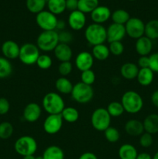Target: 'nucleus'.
Instances as JSON below:
<instances>
[{
  "label": "nucleus",
  "mask_w": 158,
  "mask_h": 159,
  "mask_svg": "<svg viewBox=\"0 0 158 159\" xmlns=\"http://www.w3.org/2000/svg\"><path fill=\"white\" fill-rule=\"evenodd\" d=\"M121 103L124 110L129 114L139 113L143 107V99L136 91L129 90L123 93L121 98Z\"/></svg>",
  "instance_id": "f257e3e1"
},
{
  "label": "nucleus",
  "mask_w": 158,
  "mask_h": 159,
  "mask_svg": "<svg viewBox=\"0 0 158 159\" xmlns=\"http://www.w3.org/2000/svg\"><path fill=\"white\" fill-rule=\"evenodd\" d=\"M64 101L59 93L50 92L42 100L43 109L48 114H60L65 108Z\"/></svg>",
  "instance_id": "f03ea898"
},
{
  "label": "nucleus",
  "mask_w": 158,
  "mask_h": 159,
  "mask_svg": "<svg viewBox=\"0 0 158 159\" xmlns=\"http://www.w3.org/2000/svg\"><path fill=\"white\" fill-rule=\"evenodd\" d=\"M85 37L87 42L92 46L102 44L107 40L106 29L102 24L93 23L85 29Z\"/></svg>",
  "instance_id": "7ed1b4c3"
},
{
  "label": "nucleus",
  "mask_w": 158,
  "mask_h": 159,
  "mask_svg": "<svg viewBox=\"0 0 158 159\" xmlns=\"http://www.w3.org/2000/svg\"><path fill=\"white\" fill-rule=\"evenodd\" d=\"M58 43V32L56 30L42 31L37 39V46L44 52L53 51Z\"/></svg>",
  "instance_id": "20e7f679"
},
{
  "label": "nucleus",
  "mask_w": 158,
  "mask_h": 159,
  "mask_svg": "<svg viewBox=\"0 0 158 159\" xmlns=\"http://www.w3.org/2000/svg\"><path fill=\"white\" fill-rule=\"evenodd\" d=\"M37 142L33 137L25 135L19 138L14 144V149L21 156L34 155L37 151Z\"/></svg>",
  "instance_id": "39448f33"
},
{
  "label": "nucleus",
  "mask_w": 158,
  "mask_h": 159,
  "mask_svg": "<svg viewBox=\"0 0 158 159\" xmlns=\"http://www.w3.org/2000/svg\"><path fill=\"white\" fill-rule=\"evenodd\" d=\"M111 116L105 108H97L93 111L91 116V124L94 130L104 132L111 124Z\"/></svg>",
  "instance_id": "423d86ee"
},
{
  "label": "nucleus",
  "mask_w": 158,
  "mask_h": 159,
  "mask_svg": "<svg viewBox=\"0 0 158 159\" xmlns=\"http://www.w3.org/2000/svg\"><path fill=\"white\" fill-rule=\"evenodd\" d=\"M71 95L75 102L81 104H85L89 102L93 99L94 90L91 85H86L80 82L74 85Z\"/></svg>",
  "instance_id": "0eeeda50"
},
{
  "label": "nucleus",
  "mask_w": 158,
  "mask_h": 159,
  "mask_svg": "<svg viewBox=\"0 0 158 159\" xmlns=\"http://www.w3.org/2000/svg\"><path fill=\"white\" fill-rule=\"evenodd\" d=\"M40 55V50L37 44L26 43L20 47L19 59L24 65H33L37 63V61Z\"/></svg>",
  "instance_id": "6e6552de"
},
{
  "label": "nucleus",
  "mask_w": 158,
  "mask_h": 159,
  "mask_svg": "<svg viewBox=\"0 0 158 159\" xmlns=\"http://www.w3.org/2000/svg\"><path fill=\"white\" fill-rule=\"evenodd\" d=\"M57 20L56 15L53 14L49 10H43L37 14L36 23L43 31L55 30L57 27Z\"/></svg>",
  "instance_id": "1a4fd4ad"
},
{
  "label": "nucleus",
  "mask_w": 158,
  "mask_h": 159,
  "mask_svg": "<svg viewBox=\"0 0 158 159\" xmlns=\"http://www.w3.org/2000/svg\"><path fill=\"white\" fill-rule=\"evenodd\" d=\"M125 29L126 35H128L130 38L137 40L144 36L145 23L137 17H130L129 20L125 24Z\"/></svg>",
  "instance_id": "9d476101"
},
{
  "label": "nucleus",
  "mask_w": 158,
  "mask_h": 159,
  "mask_svg": "<svg viewBox=\"0 0 158 159\" xmlns=\"http://www.w3.org/2000/svg\"><path fill=\"white\" fill-rule=\"evenodd\" d=\"M64 120L60 114H49L43 121V128L48 134H56L61 130Z\"/></svg>",
  "instance_id": "9b49d317"
},
{
  "label": "nucleus",
  "mask_w": 158,
  "mask_h": 159,
  "mask_svg": "<svg viewBox=\"0 0 158 159\" xmlns=\"http://www.w3.org/2000/svg\"><path fill=\"white\" fill-rule=\"evenodd\" d=\"M107 41L108 43L114 41H121L126 35L125 25L112 23L106 29Z\"/></svg>",
  "instance_id": "f8f14e48"
},
{
  "label": "nucleus",
  "mask_w": 158,
  "mask_h": 159,
  "mask_svg": "<svg viewBox=\"0 0 158 159\" xmlns=\"http://www.w3.org/2000/svg\"><path fill=\"white\" fill-rule=\"evenodd\" d=\"M94 58L91 53L88 51H81L76 56L74 63L76 68L82 72L86 70L91 69L94 65Z\"/></svg>",
  "instance_id": "ddd939ff"
},
{
  "label": "nucleus",
  "mask_w": 158,
  "mask_h": 159,
  "mask_svg": "<svg viewBox=\"0 0 158 159\" xmlns=\"http://www.w3.org/2000/svg\"><path fill=\"white\" fill-rule=\"evenodd\" d=\"M41 107L37 102H29L23 110V118L29 123H33L38 120L41 116Z\"/></svg>",
  "instance_id": "4468645a"
},
{
  "label": "nucleus",
  "mask_w": 158,
  "mask_h": 159,
  "mask_svg": "<svg viewBox=\"0 0 158 159\" xmlns=\"http://www.w3.org/2000/svg\"><path fill=\"white\" fill-rule=\"evenodd\" d=\"M68 25L73 30L78 31L83 29L86 24L85 14L79 11L78 9L71 12L68 16Z\"/></svg>",
  "instance_id": "2eb2a0df"
},
{
  "label": "nucleus",
  "mask_w": 158,
  "mask_h": 159,
  "mask_svg": "<svg viewBox=\"0 0 158 159\" xmlns=\"http://www.w3.org/2000/svg\"><path fill=\"white\" fill-rule=\"evenodd\" d=\"M20 51V47L13 40H6L2 45V53L4 55V57L9 60L19 58Z\"/></svg>",
  "instance_id": "dca6fc26"
},
{
  "label": "nucleus",
  "mask_w": 158,
  "mask_h": 159,
  "mask_svg": "<svg viewBox=\"0 0 158 159\" xmlns=\"http://www.w3.org/2000/svg\"><path fill=\"white\" fill-rule=\"evenodd\" d=\"M112 12L107 6H99L91 12V18L94 23L102 24L109 20Z\"/></svg>",
  "instance_id": "f3484780"
},
{
  "label": "nucleus",
  "mask_w": 158,
  "mask_h": 159,
  "mask_svg": "<svg viewBox=\"0 0 158 159\" xmlns=\"http://www.w3.org/2000/svg\"><path fill=\"white\" fill-rule=\"evenodd\" d=\"M153 49V42L146 36L137 39L135 43V50L139 56H148Z\"/></svg>",
  "instance_id": "a211bd4d"
},
{
  "label": "nucleus",
  "mask_w": 158,
  "mask_h": 159,
  "mask_svg": "<svg viewBox=\"0 0 158 159\" xmlns=\"http://www.w3.org/2000/svg\"><path fill=\"white\" fill-rule=\"evenodd\" d=\"M54 52L56 58L60 62L70 61L72 58V50L68 44L59 43L54 50Z\"/></svg>",
  "instance_id": "6ab92c4d"
},
{
  "label": "nucleus",
  "mask_w": 158,
  "mask_h": 159,
  "mask_svg": "<svg viewBox=\"0 0 158 159\" xmlns=\"http://www.w3.org/2000/svg\"><path fill=\"white\" fill-rule=\"evenodd\" d=\"M125 130L131 137H139L144 133L143 122L136 119L129 120L125 124Z\"/></svg>",
  "instance_id": "aec40b11"
},
{
  "label": "nucleus",
  "mask_w": 158,
  "mask_h": 159,
  "mask_svg": "<svg viewBox=\"0 0 158 159\" xmlns=\"http://www.w3.org/2000/svg\"><path fill=\"white\" fill-rule=\"evenodd\" d=\"M139 70V68L137 65L133 62H127L121 66L120 74L122 78L126 80H133L136 79Z\"/></svg>",
  "instance_id": "412c9836"
},
{
  "label": "nucleus",
  "mask_w": 158,
  "mask_h": 159,
  "mask_svg": "<svg viewBox=\"0 0 158 159\" xmlns=\"http://www.w3.org/2000/svg\"><path fill=\"white\" fill-rule=\"evenodd\" d=\"M144 131L150 134H155L158 133V114L152 113L145 117L143 121Z\"/></svg>",
  "instance_id": "4be33fe9"
},
{
  "label": "nucleus",
  "mask_w": 158,
  "mask_h": 159,
  "mask_svg": "<svg viewBox=\"0 0 158 159\" xmlns=\"http://www.w3.org/2000/svg\"><path fill=\"white\" fill-rule=\"evenodd\" d=\"M153 79H154V72L150 68H139L136 77L139 85L142 86H148L153 82Z\"/></svg>",
  "instance_id": "5701e85b"
},
{
  "label": "nucleus",
  "mask_w": 158,
  "mask_h": 159,
  "mask_svg": "<svg viewBox=\"0 0 158 159\" xmlns=\"http://www.w3.org/2000/svg\"><path fill=\"white\" fill-rule=\"evenodd\" d=\"M73 86H74V85L71 83V81L67 77H61L60 76L55 82L56 89L60 94H71L73 89Z\"/></svg>",
  "instance_id": "b1692460"
},
{
  "label": "nucleus",
  "mask_w": 158,
  "mask_h": 159,
  "mask_svg": "<svg viewBox=\"0 0 158 159\" xmlns=\"http://www.w3.org/2000/svg\"><path fill=\"white\" fill-rule=\"evenodd\" d=\"M118 154L120 159H136L138 152L133 145L130 144H124L120 146Z\"/></svg>",
  "instance_id": "393cba45"
},
{
  "label": "nucleus",
  "mask_w": 158,
  "mask_h": 159,
  "mask_svg": "<svg viewBox=\"0 0 158 159\" xmlns=\"http://www.w3.org/2000/svg\"><path fill=\"white\" fill-rule=\"evenodd\" d=\"M43 159H64V152L57 145H51L46 148L43 152Z\"/></svg>",
  "instance_id": "a878e982"
},
{
  "label": "nucleus",
  "mask_w": 158,
  "mask_h": 159,
  "mask_svg": "<svg viewBox=\"0 0 158 159\" xmlns=\"http://www.w3.org/2000/svg\"><path fill=\"white\" fill-rule=\"evenodd\" d=\"M93 57L98 61H105L109 57L110 51L108 47L104 43L98 44L93 46L92 52H91Z\"/></svg>",
  "instance_id": "bb28decb"
},
{
  "label": "nucleus",
  "mask_w": 158,
  "mask_h": 159,
  "mask_svg": "<svg viewBox=\"0 0 158 159\" xmlns=\"http://www.w3.org/2000/svg\"><path fill=\"white\" fill-rule=\"evenodd\" d=\"M48 9L54 15L63 13L66 9V0H47Z\"/></svg>",
  "instance_id": "cd10ccee"
},
{
  "label": "nucleus",
  "mask_w": 158,
  "mask_h": 159,
  "mask_svg": "<svg viewBox=\"0 0 158 159\" xmlns=\"http://www.w3.org/2000/svg\"><path fill=\"white\" fill-rule=\"evenodd\" d=\"M144 36L152 40L158 39V20H150L146 23Z\"/></svg>",
  "instance_id": "c85d7f7f"
},
{
  "label": "nucleus",
  "mask_w": 158,
  "mask_h": 159,
  "mask_svg": "<svg viewBox=\"0 0 158 159\" xmlns=\"http://www.w3.org/2000/svg\"><path fill=\"white\" fill-rule=\"evenodd\" d=\"M60 115H61L64 121L71 123V124L77 122V120L79 119V112L77 111V109L72 107H65Z\"/></svg>",
  "instance_id": "c756f323"
},
{
  "label": "nucleus",
  "mask_w": 158,
  "mask_h": 159,
  "mask_svg": "<svg viewBox=\"0 0 158 159\" xmlns=\"http://www.w3.org/2000/svg\"><path fill=\"white\" fill-rule=\"evenodd\" d=\"M47 0H26V8L30 12L38 14L44 9Z\"/></svg>",
  "instance_id": "7c9ffc66"
},
{
  "label": "nucleus",
  "mask_w": 158,
  "mask_h": 159,
  "mask_svg": "<svg viewBox=\"0 0 158 159\" xmlns=\"http://www.w3.org/2000/svg\"><path fill=\"white\" fill-rule=\"evenodd\" d=\"M111 18L113 23L117 24L125 25L130 19L129 13L124 9H116L112 13Z\"/></svg>",
  "instance_id": "2f4dec72"
},
{
  "label": "nucleus",
  "mask_w": 158,
  "mask_h": 159,
  "mask_svg": "<svg viewBox=\"0 0 158 159\" xmlns=\"http://www.w3.org/2000/svg\"><path fill=\"white\" fill-rule=\"evenodd\" d=\"M99 0H78L77 9L83 13H91L99 6Z\"/></svg>",
  "instance_id": "473e14b6"
},
{
  "label": "nucleus",
  "mask_w": 158,
  "mask_h": 159,
  "mask_svg": "<svg viewBox=\"0 0 158 159\" xmlns=\"http://www.w3.org/2000/svg\"><path fill=\"white\" fill-rule=\"evenodd\" d=\"M106 110L111 117H119V116H122L125 112L122 103L120 102H116V101L108 103Z\"/></svg>",
  "instance_id": "72a5a7b5"
},
{
  "label": "nucleus",
  "mask_w": 158,
  "mask_h": 159,
  "mask_svg": "<svg viewBox=\"0 0 158 159\" xmlns=\"http://www.w3.org/2000/svg\"><path fill=\"white\" fill-rule=\"evenodd\" d=\"M12 72V65L9 59L0 57V79L9 77Z\"/></svg>",
  "instance_id": "f704fd0d"
},
{
  "label": "nucleus",
  "mask_w": 158,
  "mask_h": 159,
  "mask_svg": "<svg viewBox=\"0 0 158 159\" xmlns=\"http://www.w3.org/2000/svg\"><path fill=\"white\" fill-rule=\"evenodd\" d=\"M13 126L9 122L5 121L0 124V138L1 139H9L13 134Z\"/></svg>",
  "instance_id": "c9c22d12"
},
{
  "label": "nucleus",
  "mask_w": 158,
  "mask_h": 159,
  "mask_svg": "<svg viewBox=\"0 0 158 159\" xmlns=\"http://www.w3.org/2000/svg\"><path fill=\"white\" fill-rule=\"evenodd\" d=\"M104 135H105V139L109 143L117 142L120 138V133L118 129L111 126L104 131Z\"/></svg>",
  "instance_id": "e433bc0d"
},
{
  "label": "nucleus",
  "mask_w": 158,
  "mask_h": 159,
  "mask_svg": "<svg viewBox=\"0 0 158 159\" xmlns=\"http://www.w3.org/2000/svg\"><path fill=\"white\" fill-rule=\"evenodd\" d=\"M37 65L42 70H47L52 66V58L47 54H40L37 61Z\"/></svg>",
  "instance_id": "4c0bfd02"
},
{
  "label": "nucleus",
  "mask_w": 158,
  "mask_h": 159,
  "mask_svg": "<svg viewBox=\"0 0 158 159\" xmlns=\"http://www.w3.org/2000/svg\"><path fill=\"white\" fill-rule=\"evenodd\" d=\"M95 74L91 69L82 71L81 74V82L86 85H92V84L95 82Z\"/></svg>",
  "instance_id": "58836bf2"
},
{
  "label": "nucleus",
  "mask_w": 158,
  "mask_h": 159,
  "mask_svg": "<svg viewBox=\"0 0 158 159\" xmlns=\"http://www.w3.org/2000/svg\"><path fill=\"white\" fill-rule=\"evenodd\" d=\"M110 54L115 56H120L124 52V45L121 41H114L109 43L108 46Z\"/></svg>",
  "instance_id": "ea45409f"
},
{
  "label": "nucleus",
  "mask_w": 158,
  "mask_h": 159,
  "mask_svg": "<svg viewBox=\"0 0 158 159\" xmlns=\"http://www.w3.org/2000/svg\"><path fill=\"white\" fill-rule=\"evenodd\" d=\"M73 70L72 64L71 61L60 62L58 66V72L61 77H67L71 73Z\"/></svg>",
  "instance_id": "a19ab883"
},
{
  "label": "nucleus",
  "mask_w": 158,
  "mask_h": 159,
  "mask_svg": "<svg viewBox=\"0 0 158 159\" xmlns=\"http://www.w3.org/2000/svg\"><path fill=\"white\" fill-rule=\"evenodd\" d=\"M139 142L141 147L144 148H148L153 143V135L149 133H147V132H144L143 134H142L139 136Z\"/></svg>",
  "instance_id": "79ce46f5"
},
{
  "label": "nucleus",
  "mask_w": 158,
  "mask_h": 159,
  "mask_svg": "<svg viewBox=\"0 0 158 159\" xmlns=\"http://www.w3.org/2000/svg\"><path fill=\"white\" fill-rule=\"evenodd\" d=\"M58 38L59 43H65V44L68 45L74 40V37H73L72 34L67 30H62L58 32Z\"/></svg>",
  "instance_id": "37998d69"
},
{
  "label": "nucleus",
  "mask_w": 158,
  "mask_h": 159,
  "mask_svg": "<svg viewBox=\"0 0 158 159\" xmlns=\"http://www.w3.org/2000/svg\"><path fill=\"white\" fill-rule=\"evenodd\" d=\"M149 59H150V66H149V68L153 72L158 73V52L150 54L149 56Z\"/></svg>",
  "instance_id": "c03bdc74"
},
{
  "label": "nucleus",
  "mask_w": 158,
  "mask_h": 159,
  "mask_svg": "<svg viewBox=\"0 0 158 159\" xmlns=\"http://www.w3.org/2000/svg\"><path fill=\"white\" fill-rule=\"evenodd\" d=\"M10 103L5 97L0 98V115H5L9 111Z\"/></svg>",
  "instance_id": "a18cd8bd"
},
{
  "label": "nucleus",
  "mask_w": 158,
  "mask_h": 159,
  "mask_svg": "<svg viewBox=\"0 0 158 159\" xmlns=\"http://www.w3.org/2000/svg\"><path fill=\"white\" fill-rule=\"evenodd\" d=\"M137 65L139 68H149L150 66V59L149 56H140L138 59Z\"/></svg>",
  "instance_id": "49530a36"
},
{
  "label": "nucleus",
  "mask_w": 158,
  "mask_h": 159,
  "mask_svg": "<svg viewBox=\"0 0 158 159\" xmlns=\"http://www.w3.org/2000/svg\"><path fill=\"white\" fill-rule=\"evenodd\" d=\"M78 7V0H66V9L71 12L77 10Z\"/></svg>",
  "instance_id": "de8ad7c7"
},
{
  "label": "nucleus",
  "mask_w": 158,
  "mask_h": 159,
  "mask_svg": "<svg viewBox=\"0 0 158 159\" xmlns=\"http://www.w3.org/2000/svg\"><path fill=\"white\" fill-rule=\"evenodd\" d=\"M78 159H98V157L92 152H88L81 155Z\"/></svg>",
  "instance_id": "09e8293b"
},
{
  "label": "nucleus",
  "mask_w": 158,
  "mask_h": 159,
  "mask_svg": "<svg viewBox=\"0 0 158 159\" xmlns=\"http://www.w3.org/2000/svg\"><path fill=\"white\" fill-rule=\"evenodd\" d=\"M151 102L153 106L158 108V89L153 92L151 95Z\"/></svg>",
  "instance_id": "8fccbe9b"
},
{
  "label": "nucleus",
  "mask_w": 158,
  "mask_h": 159,
  "mask_svg": "<svg viewBox=\"0 0 158 159\" xmlns=\"http://www.w3.org/2000/svg\"><path fill=\"white\" fill-rule=\"evenodd\" d=\"M136 159H153V157L147 152H141L138 153Z\"/></svg>",
  "instance_id": "3c124183"
},
{
  "label": "nucleus",
  "mask_w": 158,
  "mask_h": 159,
  "mask_svg": "<svg viewBox=\"0 0 158 159\" xmlns=\"http://www.w3.org/2000/svg\"><path fill=\"white\" fill-rule=\"evenodd\" d=\"M65 26H66V23L64 20H58L57 23V27H56L55 30L57 31V30H59L62 31V30H64V28Z\"/></svg>",
  "instance_id": "603ef678"
},
{
  "label": "nucleus",
  "mask_w": 158,
  "mask_h": 159,
  "mask_svg": "<svg viewBox=\"0 0 158 159\" xmlns=\"http://www.w3.org/2000/svg\"><path fill=\"white\" fill-rule=\"evenodd\" d=\"M23 159H36V157L34 155H27V156L23 157Z\"/></svg>",
  "instance_id": "864d4df0"
},
{
  "label": "nucleus",
  "mask_w": 158,
  "mask_h": 159,
  "mask_svg": "<svg viewBox=\"0 0 158 159\" xmlns=\"http://www.w3.org/2000/svg\"><path fill=\"white\" fill-rule=\"evenodd\" d=\"M153 159H158V152H156V153L154 154V155H153Z\"/></svg>",
  "instance_id": "5fc2aeb1"
},
{
  "label": "nucleus",
  "mask_w": 158,
  "mask_h": 159,
  "mask_svg": "<svg viewBox=\"0 0 158 159\" xmlns=\"http://www.w3.org/2000/svg\"><path fill=\"white\" fill-rule=\"evenodd\" d=\"M36 159H43V156H37V157H36Z\"/></svg>",
  "instance_id": "6e6d98bb"
},
{
  "label": "nucleus",
  "mask_w": 158,
  "mask_h": 159,
  "mask_svg": "<svg viewBox=\"0 0 158 159\" xmlns=\"http://www.w3.org/2000/svg\"><path fill=\"white\" fill-rule=\"evenodd\" d=\"M129 1H134V0H129Z\"/></svg>",
  "instance_id": "4d7b16f0"
}]
</instances>
